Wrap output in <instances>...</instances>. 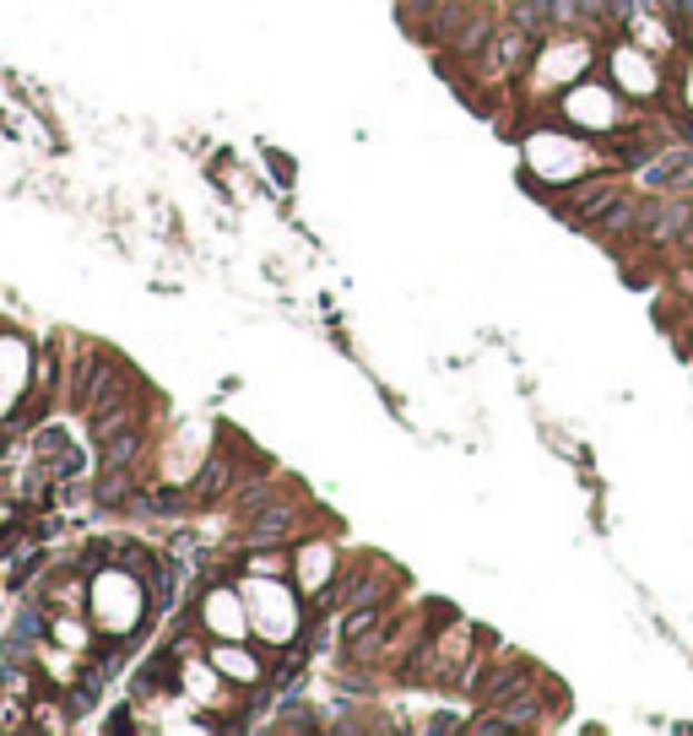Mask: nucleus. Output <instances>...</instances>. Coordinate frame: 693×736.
I'll use <instances>...</instances> for the list:
<instances>
[{
  "label": "nucleus",
  "instance_id": "1",
  "mask_svg": "<svg viewBox=\"0 0 693 736\" xmlns=\"http://www.w3.org/2000/svg\"><path fill=\"white\" fill-rule=\"evenodd\" d=\"M87 607H92V617H98L103 634L136 639V628H141V617H147V607H152V596H147V579H141V574L109 564L103 574H92V585H87Z\"/></svg>",
  "mask_w": 693,
  "mask_h": 736
},
{
  "label": "nucleus",
  "instance_id": "2",
  "mask_svg": "<svg viewBox=\"0 0 693 736\" xmlns=\"http://www.w3.org/2000/svg\"><path fill=\"white\" fill-rule=\"evenodd\" d=\"M239 590H245V607H249V628L260 639H271V645L298 639V596L304 590H287L283 574H245Z\"/></svg>",
  "mask_w": 693,
  "mask_h": 736
},
{
  "label": "nucleus",
  "instance_id": "3",
  "mask_svg": "<svg viewBox=\"0 0 693 736\" xmlns=\"http://www.w3.org/2000/svg\"><path fill=\"white\" fill-rule=\"evenodd\" d=\"M472 639H477V628L461 623V617H449L439 634H428V639L407 655V677L412 683H428V688H455L461 666L472 660Z\"/></svg>",
  "mask_w": 693,
  "mask_h": 736
},
{
  "label": "nucleus",
  "instance_id": "4",
  "mask_svg": "<svg viewBox=\"0 0 693 736\" xmlns=\"http://www.w3.org/2000/svg\"><path fill=\"white\" fill-rule=\"evenodd\" d=\"M201 628L211 639H249V607L239 585H222L211 579L201 590Z\"/></svg>",
  "mask_w": 693,
  "mask_h": 736
},
{
  "label": "nucleus",
  "instance_id": "5",
  "mask_svg": "<svg viewBox=\"0 0 693 736\" xmlns=\"http://www.w3.org/2000/svg\"><path fill=\"white\" fill-rule=\"evenodd\" d=\"M607 77L617 92H628V98H655L661 92V66H655V54H645L640 43H617L607 54Z\"/></svg>",
  "mask_w": 693,
  "mask_h": 736
},
{
  "label": "nucleus",
  "instance_id": "6",
  "mask_svg": "<svg viewBox=\"0 0 693 736\" xmlns=\"http://www.w3.org/2000/svg\"><path fill=\"white\" fill-rule=\"evenodd\" d=\"M174 683H179L185 694H196V704L211 709V715H228V704H234V683H228L211 660H201V655L179 660V666H174Z\"/></svg>",
  "mask_w": 693,
  "mask_h": 736
},
{
  "label": "nucleus",
  "instance_id": "7",
  "mask_svg": "<svg viewBox=\"0 0 693 736\" xmlns=\"http://www.w3.org/2000/svg\"><path fill=\"white\" fill-rule=\"evenodd\" d=\"M623 201H628V190H623L617 179H591V185L580 179L574 196L564 201V217H570V222H585V228H602Z\"/></svg>",
  "mask_w": 693,
  "mask_h": 736
},
{
  "label": "nucleus",
  "instance_id": "8",
  "mask_svg": "<svg viewBox=\"0 0 693 736\" xmlns=\"http://www.w3.org/2000/svg\"><path fill=\"white\" fill-rule=\"evenodd\" d=\"M206 660H211V666H217V672H222L234 688H260V683L271 677V672H266V660L249 650L245 639H211Z\"/></svg>",
  "mask_w": 693,
  "mask_h": 736
},
{
  "label": "nucleus",
  "instance_id": "9",
  "mask_svg": "<svg viewBox=\"0 0 693 736\" xmlns=\"http://www.w3.org/2000/svg\"><path fill=\"white\" fill-rule=\"evenodd\" d=\"M293 574H298V590L309 601H326L330 585H336V553H330V541H304L293 553Z\"/></svg>",
  "mask_w": 693,
  "mask_h": 736
},
{
  "label": "nucleus",
  "instance_id": "10",
  "mask_svg": "<svg viewBox=\"0 0 693 736\" xmlns=\"http://www.w3.org/2000/svg\"><path fill=\"white\" fill-rule=\"evenodd\" d=\"M33 460H39L55 483H77L82 477V450H77V439L66 428H43L39 439H33Z\"/></svg>",
  "mask_w": 693,
  "mask_h": 736
},
{
  "label": "nucleus",
  "instance_id": "11",
  "mask_svg": "<svg viewBox=\"0 0 693 736\" xmlns=\"http://www.w3.org/2000/svg\"><path fill=\"white\" fill-rule=\"evenodd\" d=\"M483 71L488 77H504V71H515L521 60H531V28L526 22H504V28H493V39L483 43Z\"/></svg>",
  "mask_w": 693,
  "mask_h": 736
},
{
  "label": "nucleus",
  "instance_id": "12",
  "mask_svg": "<svg viewBox=\"0 0 693 736\" xmlns=\"http://www.w3.org/2000/svg\"><path fill=\"white\" fill-rule=\"evenodd\" d=\"M374 569H379V564L358 558L353 569H347L341 579H336V585H330V601H336V607H368V601H385L390 579H374Z\"/></svg>",
  "mask_w": 693,
  "mask_h": 736
},
{
  "label": "nucleus",
  "instance_id": "13",
  "mask_svg": "<svg viewBox=\"0 0 693 736\" xmlns=\"http://www.w3.org/2000/svg\"><path fill=\"white\" fill-rule=\"evenodd\" d=\"M634 222L640 228H651V239H683L693 222V206L683 201H645L640 211H634Z\"/></svg>",
  "mask_w": 693,
  "mask_h": 736
},
{
  "label": "nucleus",
  "instance_id": "14",
  "mask_svg": "<svg viewBox=\"0 0 693 736\" xmlns=\"http://www.w3.org/2000/svg\"><path fill=\"white\" fill-rule=\"evenodd\" d=\"M287 531H293V504H287L283 493L266 504V509H255L245 520V541L249 547H266V541H287Z\"/></svg>",
  "mask_w": 693,
  "mask_h": 736
},
{
  "label": "nucleus",
  "instance_id": "15",
  "mask_svg": "<svg viewBox=\"0 0 693 736\" xmlns=\"http://www.w3.org/2000/svg\"><path fill=\"white\" fill-rule=\"evenodd\" d=\"M607 98H585V87H574L570 98H564V120H574V125H585V130H617L623 125V109H602Z\"/></svg>",
  "mask_w": 693,
  "mask_h": 736
},
{
  "label": "nucleus",
  "instance_id": "16",
  "mask_svg": "<svg viewBox=\"0 0 693 736\" xmlns=\"http://www.w3.org/2000/svg\"><path fill=\"white\" fill-rule=\"evenodd\" d=\"M239 488V477H234V466H228V455H211L201 471H196V483H190V498L196 504H217L222 493Z\"/></svg>",
  "mask_w": 693,
  "mask_h": 736
},
{
  "label": "nucleus",
  "instance_id": "17",
  "mask_svg": "<svg viewBox=\"0 0 693 736\" xmlns=\"http://www.w3.org/2000/svg\"><path fill=\"white\" fill-rule=\"evenodd\" d=\"M493 28H498V17H488V11H466V17L449 28V49H455V54H483V43L493 39Z\"/></svg>",
  "mask_w": 693,
  "mask_h": 736
},
{
  "label": "nucleus",
  "instance_id": "18",
  "mask_svg": "<svg viewBox=\"0 0 693 736\" xmlns=\"http://www.w3.org/2000/svg\"><path fill=\"white\" fill-rule=\"evenodd\" d=\"M39 601H43V613H82V607H87V585H82V579H66V574H49V579H43V590H39Z\"/></svg>",
  "mask_w": 693,
  "mask_h": 736
},
{
  "label": "nucleus",
  "instance_id": "19",
  "mask_svg": "<svg viewBox=\"0 0 693 736\" xmlns=\"http://www.w3.org/2000/svg\"><path fill=\"white\" fill-rule=\"evenodd\" d=\"M141 422L136 428H120V434H109V439H98V466H136V455H141Z\"/></svg>",
  "mask_w": 693,
  "mask_h": 736
},
{
  "label": "nucleus",
  "instance_id": "20",
  "mask_svg": "<svg viewBox=\"0 0 693 736\" xmlns=\"http://www.w3.org/2000/svg\"><path fill=\"white\" fill-rule=\"evenodd\" d=\"M98 504L103 509H120V504H130V493H136V466H103L98 471Z\"/></svg>",
  "mask_w": 693,
  "mask_h": 736
},
{
  "label": "nucleus",
  "instance_id": "21",
  "mask_svg": "<svg viewBox=\"0 0 693 736\" xmlns=\"http://www.w3.org/2000/svg\"><path fill=\"white\" fill-rule=\"evenodd\" d=\"M115 352H103V347H87L82 352V364L71 368V407L82 411L87 407V396H92V385H98V374H103V364H109Z\"/></svg>",
  "mask_w": 693,
  "mask_h": 736
},
{
  "label": "nucleus",
  "instance_id": "22",
  "mask_svg": "<svg viewBox=\"0 0 693 736\" xmlns=\"http://www.w3.org/2000/svg\"><path fill=\"white\" fill-rule=\"evenodd\" d=\"M49 639H55V645H66V650H77V655L92 645V634L82 628V617H77V613H49Z\"/></svg>",
  "mask_w": 693,
  "mask_h": 736
},
{
  "label": "nucleus",
  "instance_id": "23",
  "mask_svg": "<svg viewBox=\"0 0 693 736\" xmlns=\"http://www.w3.org/2000/svg\"><path fill=\"white\" fill-rule=\"evenodd\" d=\"M245 574H293V553L283 541H266V547H249Z\"/></svg>",
  "mask_w": 693,
  "mask_h": 736
},
{
  "label": "nucleus",
  "instance_id": "24",
  "mask_svg": "<svg viewBox=\"0 0 693 736\" xmlns=\"http://www.w3.org/2000/svg\"><path fill=\"white\" fill-rule=\"evenodd\" d=\"M28 732H71V709H60L55 698H39L28 715Z\"/></svg>",
  "mask_w": 693,
  "mask_h": 736
},
{
  "label": "nucleus",
  "instance_id": "25",
  "mask_svg": "<svg viewBox=\"0 0 693 736\" xmlns=\"http://www.w3.org/2000/svg\"><path fill=\"white\" fill-rule=\"evenodd\" d=\"M277 732H320V720L309 715V704H293V715L277 720Z\"/></svg>",
  "mask_w": 693,
  "mask_h": 736
},
{
  "label": "nucleus",
  "instance_id": "26",
  "mask_svg": "<svg viewBox=\"0 0 693 736\" xmlns=\"http://www.w3.org/2000/svg\"><path fill=\"white\" fill-rule=\"evenodd\" d=\"M677 87H683V109L693 115V54L683 60V71H677Z\"/></svg>",
  "mask_w": 693,
  "mask_h": 736
},
{
  "label": "nucleus",
  "instance_id": "27",
  "mask_svg": "<svg viewBox=\"0 0 693 736\" xmlns=\"http://www.w3.org/2000/svg\"><path fill=\"white\" fill-rule=\"evenodd\" d=\"M271 173H277V179L287 185V179H293V163H287V158H271Z\"/></svg>",
  "mask_w": 693,
  "mask_h": 736
}]
</instances>
